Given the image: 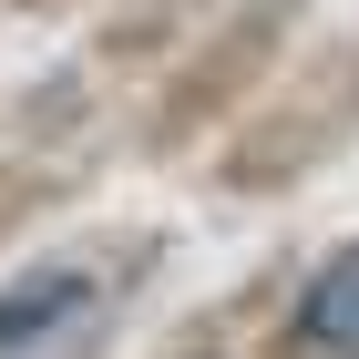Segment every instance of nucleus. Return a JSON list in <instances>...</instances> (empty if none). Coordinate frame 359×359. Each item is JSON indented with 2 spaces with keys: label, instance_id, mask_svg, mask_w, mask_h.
I'll use <instances>...</instances> for the list:
<instances>
[{
  "label": "nucleus",
  "instance_id": "3",
  "mask_svg": "<svg viewBox=\"0 0 359 359\" xmlns=\"http://www.w3.org/2000/svg\"><path fill=\"white\" fill-rule=\"evenodd\" d=\"M165 267V226H103L0 277V359H103L123 308Z\"/></svg>",
  "mask_w": 359,
  "mask_h": 359
},
{
  "label": "nucleus",
  "instance_id": "6",
  "mask_svg": "<svg viewBox=\"0 0 359 359\" xmlns=\"http://www.w3.org/2000/svg\"><path fill=\"white\" fill-rule=\"evenodd\" d=\"M62 185H72V175H62V165H41V154H0V247H11V236H21V226L41 216Z\"/></svg>",
  "mask_w": 359,
  "mask_h": 359
},
{
  "label": "nucleus",
  "instance_id": "1",
  "mask_svg": "<svg viewBox=\"0 0 359 359\" xmlns=\"http://www.w3.org/2000/svg\"><path fill=\"white\" fill-rule=\"evenodd\" d=\"M349 144H359V31H308L298 52L267 72V93L216 134L205 175H216V195H236V205H287V195H298L308 175H329Z\"/></svg>",
  "mask_w": 359,
  "mask_h": 359
},
{
  "label": "nucleus",
  "instance_id": "4",
  "mask_svg": "<svg viewBox=\"0 0 359 359\" xmlns=\"http://www.w3.org/2000/svg\"><path fill=\"white\" fill-rule=\"evenodd\" d=\"M257 359H359V236H339V247L287 287V308L267 318Z\"/></svg>",
  "mask_w": 359,
  "mask_h": 359
},
{
  "label": "nucleus",
  "instance_id": "7",
  "mask_svg": "<svg viewBox=\"0 0 359 359\" xmlns=\"http://www.w3.org/2000/svg\"><path fill=\"white\" fill-rule=\"evenodd\" d=\"M21 11H72V0H21Z\"/></svg>",
  "mask_w": 359,
  "mask_h": 359
},
{
  "label": "nucleus",
  "instance_id": "5",
  "mask_svg": "<svg viewBox=\"0 0 359 359\" xmlns=\"http://www.w3.org/2000/svg\"><path fill=\"white\" fill-rule=\"evenodd\" d=\"M205 11H216V0H123L103 21V41H93L83 72H165L195 31H205Z\"/></svg>",
  "mask_w": 359,
  "mask_h": 359
},
{
  "label": "nucleus",
  "instance_id": "2",
  "mask_svg": "<svg viewBox=\"0 0 359 359\" xmlns=\"http://www.w3.org/2000/svg\"><path fill=\"white\" fill-rule=\"evenodd\" d=\"M298 41H308V0H216L205 31L154 72V93H144V113H134V144L154 165L205 154V144L267 93V72L298 52Z\"/></svg>",
  "mask_w": 359,
  "mask_h": 359
}]
</instances>
